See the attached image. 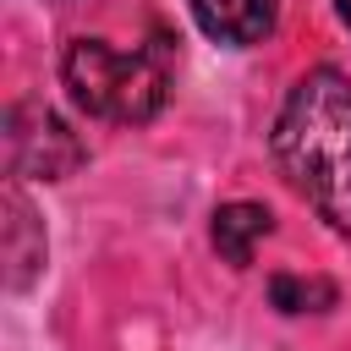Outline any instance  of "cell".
Here are the masks:
<instances>
[{
  "label": "cell",
  "instance_id": "1",
  "mask_svg": "<svg viewBox=\"0 0 351 351\" xmlns=\"http://www.w3.org/2000/svg\"><path fill=\"white\" fill-rule=\"evenodd\" d=\"M280 176L351 241V82L335 66H313L280 104L274 121Z\"/></svg>",
  "mask_w": 351,
  "mask_h": 351
},
{
  "label": "cell",
  "instance_id": "2",
  "mask_svg": "<svg viewBox=\"0 0 351 351\" xmlns=\"http://www.w3.org/2000/svg\"><path fill=\"white\" fill-rule=\"evenodd\" d=\"M60 82L77 110L121 126H143L165 110L170 60L165 49H115L104 38H71L60 55Z\"/></svg>",
  "mask_w": 351,
  "mask_h": 351
},
{
  "label": "cell",
  "instance_id": "3",
  "mask_svg": "<svg viewBox=\"0 0 351 351\" xmlns=\"http://www.w3.org/2000/svg\"><path fill=\"white\" fill-rule=\"evenodd\" d=\"M5 159H11V176H27V181H66L88 148L82 137L49 110V104H11L5 110Z\"/></svg>",
  "mask_w": 351,
  "mask_h": 351
},
{
  "label": "cell",
  "instance_id": "4",
  "mask_svg": "<svg viewBox=\"0 0 351 351\" xmlns=\"http://www.w3.org/2000/svg\"><path fill=\"white\" fill-rule=\"evenodd\" d=\"M197 27L214 38V44H230V49H252L274 33V16H280V0H186Z\"/></svg>",
  "mask_w": 351,
  "mask_h": 351
},
{
  "label": "cell",
  "instance_id": "5",
  "mask_svg": "<svg viewBox=\"0 0 351 351\" xmlns=\"http://www.w3.org/2000/svg\"><path fill=\"white\" fill-rule=\"evenodd\" d=\"M269 230H274V214L263 203H225V208H214V230L208 236H214V252L230 269H247Z\"/></svg>",
  "mask_w": 351,
  "mask_h": 351
},
{
  "label": "cell",
  "instance_id": "6",
  "mask_svg": "<svg viewBox=\"0 0 351 351\" xmlns=\"http://www.w3.org/2000/svg\"><path fill=\"white\" fill-rule=\"evenodd\" d=\"M5 263H11V285L22 291L38 269H44V230L33 225V208L22 203V192H5Z\"/></svg>",
  "mask_w": 351,
  "mask_h": 351
},
{
  "label": "cell",
  "instance_id": "7",
  "mask_svg": "<svg viewBox=\"0 0 351 351\" xmlns=\"http://www.w3.org/2000/svg\"><path fill=\"white\" fill-rule=\"evenodd\" d=\"M269 296H274L280 313H324V307H335V285L329 280H302V274H274Z\"/></svg>",
  "mask_w": 351,
  "mask_h": 351
},
{
  "label": "cell",
  "instance_id": "8",
  "mask_svg": "<svg viewBox=\"0 0 351 351\" xmlns=\"http://www.w3.org/2000/svg\"><path fill=\"white\" fill-rule=\"evenodd\" d=\"M335 11H340V22L351 27V0H335Z\"/></svg>",
  "mask_w": 351,
  "mask_h": 351
}]
</instances>
